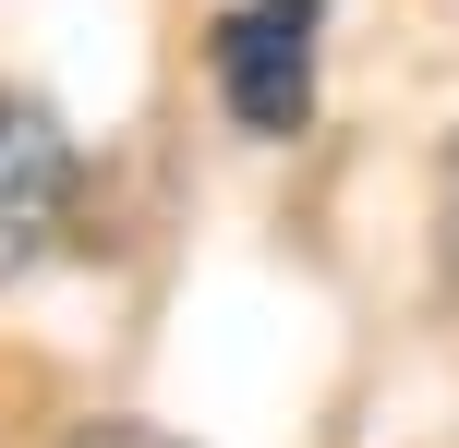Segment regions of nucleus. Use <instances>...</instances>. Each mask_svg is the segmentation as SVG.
Masks as SVG:
<instances>
[{"label": "nucleus", "instance_id": "1", "mask_svg": "<svg viewBox=\"0 0 459 448\" xmlns=\"http://www.w3.org/2000/svg\"><path fill=\"white\" fill-rule=\"evenodd\" d=\"M315 61H326V0H230L206 37V85L242 134H302L315 121Z\"/></svg>", "mask_w": 459, "mask_h": 448}, {"label": "nucleus", "instance_id": "2", "mask_svg": "<svg viewBox=\"0 0 459 448\" xmlns=\"http://www.w3.org/2000/svg\"><path fill=\"white\" fill-rule=\"evenodd\" d=\"M73 182H85L73 134L37 110V97H0V279H24V267H37L48 242H61Z\"/></svg>", "mask_w": 459, "mask_h": 448}, {"label": "nucleus", "instance_id": "3", "mask_svg": "<svg viewBox=\"0 0 459 448\" xmlns=\"http://www.w3.org/2000/svg\"><path fill=\"white\" fill-rule=\"evenodd\" d=\"M436 279H447V303H459V134H447V158H436Z\"/></svg>", "mask_w": 459, "mask_h": 448}, {"label": "nucleus", "instance_id": "4", "mask_svg": "<svg viewBox=\"0 0 459 448\" xmlns=\"http://www.w3.org/2000/svg\"><path fill=\"white\" fill-rule=\"evenodd\" d=\"M61 448H182L169 425H134V412H97V425H73Z\"/></svg>", "mask_w": 459, "mask_h": 448}]
</instances>
